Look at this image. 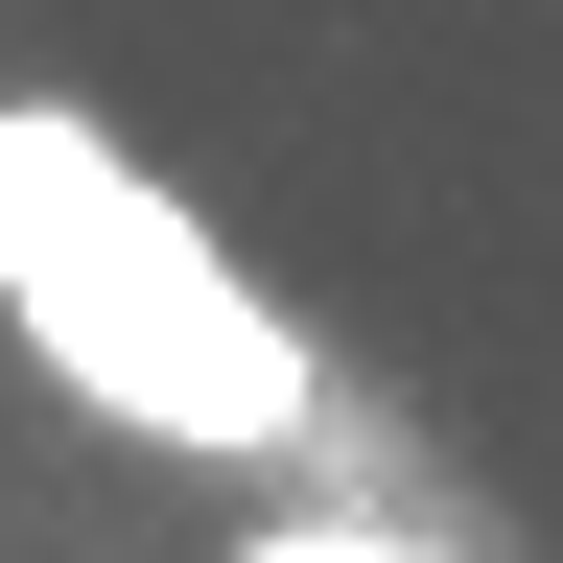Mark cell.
Listing matches in <instances>:
<instances>
[{
    "label": "cell",
    "mask_w": 563,
    "mask_h": 563,
    "mask_svg": "<svg viewBox=\"0 0 563 563\" xmlns=\"http://www.w3.org/2000/svg\"><path fill=\"white\" fill-rule=\"evenodd\" d=\"M0 329H24V376H70L118 446H188V470H329L352 446L306 306H258L70 95H0Z\"/></svg>",
    "instance_id": "1"
},
{
    "label": "cell",
    "mask_w": 563,
    "mask_h": 563,
    "mask_svg": "<svg viewBox=\"0 0 563 563\" xmlns=\"http://www.w3.org/2000/svg\"><path fill=\"white\" fill-rule=\"evenodd\" d=\"M235 563H446V540H399V517H258Z\"/></svg>",
    "instance_id": "2"
}]
</instances>
